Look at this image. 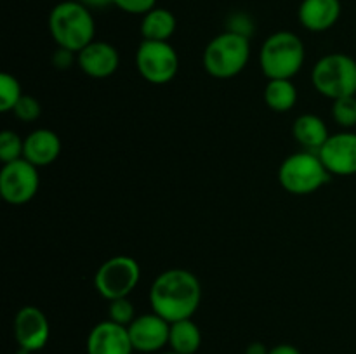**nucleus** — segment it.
Segmentation results:
<instances>
[{
    "mask_svg": "<svg viewBox=\"0 0 356 354\" xmlns=\"http://www.w3.org/2000/svg\"><path fill=\"white\" fill-rule=\"evenodd\" d=\"M200 302V281L191 271L181 267L160 273L149 288L152 311L169 323L191 318Z\"/></svg>",
    "mask_w": 356,
    "mask_h": 354,
    "instance_id": "nucleus-1",
    "label": "nucleus"
},
{
    "mask_svg": "<svg viewBox=\"0 0 356 354\" xmlns=\"http://www.w3.org/2000/svg\"><path fill=\"white\" fill-rule=\"evenodd\" d=\"M47 24L56 45L75 54L96 40V21L92 10L79 0L56 3L49 12Z\"/></svg>",
    "mask_w": 356,
    "mask_h": 354,
    "instance_id": "nucleus-2",
    "label": "nucleus"
},
{
    "mask_svg": "<svg viewBox=\"0 0 356 354\" xmlns=\"http://www.w3.org/2000/svg\"><path fill=\"white\" fill-rule=\"evenodd\" d=\"M305 59V44L292 31H275L261 45V71L270 80H292L302 69Z\"/></svg>",
    "mask_w": 356,
    "mask_h": 354,
    "instance_id": "nucleus-3",
    "label": "nucleus"
},
{
    "mask_svg": "<svg viewBox=\"0 0 356 354\" xmlns=\"http://www.w3.org/2000/svg\"><path fill=\"white\" fill-rule=\"evenodd\" d=\"M249 38L226 30L209 42L202 54V65L211 76L226 80L242 73L249 62Z\"/></svg>",
    "mask_w": 356,
    "mask_h": 354,
    "instance_id": "nucleus-4",
    "label": "nucleus"
},
{
    "mask_svg": "<svg viewBox=\"0 0 356 354\" xmlns=\"http://www.w3.org/2000/svg\"><path fill=\"white\" fill-rule=\"evenodd\" d=\"M332 174L315 151H299L287 156L278 169V180L287 193L305 196L322 189Z\"/></svg>",
    "mask_w": 356,
    "mask_h": 354,
    "instance_id": "nucleus-5",
    "label": "nucleus"
},
{
    "mask_svg": "<svg viewBox=\"0 0 356 354\" xmlns=\"http://www.w3.org/2000/svg\"><path fill=\"white\" fill-rule=\"evenodd\" d=\"M312 82L316 92L332 101L356 96V61L343 52L323 56L313 66Z\"/></svg>",
    "mask_w": 356,
    "mask_h": 354,
    "instance_id": "nucleus-6",
    "label": "nucleus"
},
{
    "mask_svg": "<svg viewBox=\"0 0 356 354\" xmlns=\"http://www.w3.org/2000/svg\"><path fill=\"white\" fill-rule=\"evenodd\" d=\"M141 278V267L134 257L115 255L104 260L94 274V288L108 302L124 298L134 292Z\"/></svg>",
    "mask_w": 356,
    "mask_h": 354,
    "instance_id": "nucleus-7",
    "label": "nucleus"
},
{
    "mask_svg": "<svg viewBox=\"0 0 356 354\" xmlns=\"http://www.w3.org/2000/svg\"><path fill=\"white\" fill-rule=\"evenodd\" d=\"M139 75L153 85H165L179 71V56L169 42L143 40L136 51Z\"/></svg>",
    "mask_w": 356,
    "mask_h": 354,
    "instance_id": "nucleus-8",
    "label": "nucleus"
},
{
    "mask_svg": "<svg viewBox=\"0 0 356 354\" xmlns=\"http://www.w3.org/2000/svg\"><path fill=\"white\" fill-rule=\"evenodd\" d=\"M40 186L38 167L19 158L3 163L0 170V194L10 205H24L37 194Z\"/></svg>",
    "mask_w": 356,
    "mask_h": 354,
    "instance_id": "nucleus-9",
    "label": "nucleus"
},
{
    "mask_svg": "<svg viewBox=\"0 0 356 354\" xmlns=\"http://www.w3.org/2000/svg\"><path fill=\"white\" fill-rule=\"evenodd\" d=\"M49 337H51L49 319L37 305H24L14 316V339L17 347L37 353L47 346Z\"/></svg>",
    "mask_w": 356,
    "mask_h": 354,
    "instance_id": "nucleus-10",
    "label": "nucleus"
},
{
    "mask_svg": "<svg viewBox=\"0 0 356 354\" xmlns=\"http://www.w3.org/2000/svg\"><path fill=\"white\" fill-rule=\"evenodd\" d=\"M134 351L143 354L159 353L169 346L170 323L165 321L156 312L136 316L134 321L127 326Z\"/></svg>",
    "mask_w": 356,
    "mask_h": 354,
    "instance_id": "nucleus-11",
    "label": "nucleus"
},
{
    "mask_svg": "<svg viewBox=\"0 0 356 354\" xmlns=\"http://www.w3.org/2000/svg\"><path fill=\"white\" fill-rule=\"evenodd\" d=\"M318 156L332 176H355L356 174V132L344 130L330 134L320 148Z\"/></svg>",
    "mask_w": 356,
    "mask_h": 354,
    "instance_id": "nucleus-12",
    "label": "nucleus"
},
{
    "mask_svg": "<svg viewBox=\"0 0 356 354\" xmlns=\"http://www.w3.org/2000/svg\"><path fill=\"white\" fill-rule=\"evenodd\" d=\"M87 354H132L131 335H129L127 326L118 325L111 319H104L87 335Z\"/></svg>",
    "mask_w": 356,
    "mask_h": 354,
    "instance_id": "nucleus-13",
    "label": "nucleus"
},
{
    "mask_svg": "<svg viewBox=\"0 0 356 354\" xmlns=\"http://www.w3.org/2000/svg\"><path fill=\"white\" fill-rule=\"evenodd\" d=\"M120 65V56L115 45L104 40L90 42L76 54V66L90 78H108Z\"/></svg>",
    "mask_w": 356,
    "mask_h": 354,
    "instance_id": "nucleus-14",
    "label": "nucleus"
},
{
    "mask_svg": "<svg viewBox=\"0 0 356 354\" xmlns=\"http://www.w3.org/2000/svg\"><path fill=\"white\" fill-rule=\"evenodd\" d=\"M341 10V0H302L298 17L302 28L313 33H322L339 21Z\"/></svg>",
    "mask_w": 356,
    "mask_h": 354,
    "instance_id": "nucleus-15",
    "label": "nucleus"
},
{
    "mask_svg": "<svg viewBox=\"0 0 356 354\" xmlns=\"http://www.w3.org/2000/svg\"><path fill=\"white\" fill-rule=\"evenodd\" d=\"M61 155V139L51 128H37L24 137L23 158L35 167H49Z\"/></svg>",
    "mask_w": 356,
    "mask_h": 354,
    "instance_id": "nucleus-16",
    "label": "nucleus"
},
{
    "mask_svg": "<svg viewBox=\"0 0 356 354\" xmlns=\"http://www.w3.org/2000/svg\"><path fill=\"white\" fill-rule=\"evenodd\" d=\"M292 134L306 151L315 153H318L320 148L327 142V139L330 137L325 121L313 113H306L296 118L294 125H292Z\"/></svg>",
    "mask_w": 356,
    "mask_h": 354,
    "instance_id": "nucleus-17",
    "label": "nucleus"
},
{
    "mask_svg": "<svg viewBox=\"0 0 356 354\" xmlns=\"http://www.w3.org/2000/svg\"><path fill=\"white\" fill-rule=\"evenodd\" d=\"M177 21L176 16L169 9L163 7H155L149 12L143 16L141 21V35L143 40H155V42H169L176 31Z\"/></svg>",
    "mask_w": 356,
    "mask_h": 354,
    "instance_id": "nucleus-18",
    "label": "nucleus"
},
{
    "mask_svg": "<svg viewBox=\"0 0 356 354\" xmlns=\"http://www.w3.org/2000/svg\"><path fill=\"white\" fill-rule=\"evenodd\" d=\"M202 346V332L191 318L170 323L169 347L177 354H195Z\"/></svg>",
    "mask_w": 356,
    "mask_h": 354,
    "instance_id": "nucleus-19",
    "label": "nucleus"
},
{
    "mask_svg": "<svg viewBox=\"0 0 356 354\" xmlns=\"http://www.w3.org/2000/svg\"><path fill=\"white\" fill-rule=\"evenodd\" d=\"M264 103L277 113H287L298 103V89L292 80H270L264 87Z\"/></svg>",
    "mask_w": 356,
    "mask_h": 354,
    "instance_id": "nucleus-20",
    "label": "nucleus"
},
{
    "mask_svg": "<svg viewBox=\"0 0 356 354\" xmlns=\"http://www.w3.org/2000/svg\"><path fill=\"white\" fill-rule=\"evenodd\" d=\"M21 97H23V89L19 80L10 73H0V111L2 113L13 111Z\"/></svg>",
    "mask_w": 356,
    "mask_h": 354,
    "instance_id": "nucleus-21",
    "label": "nucleus"
},
{
    "mask_svg": "<svg viewBox=\"0 0 356 354\" xmlns=\"http://www.w3.org/2000/svg\"><path fill=\"white\" fill-rule=\"evenodd\" d=\"M332 118L344 128L356 127V96H346L332 103Z\"/></svg>",
    "mask_w": 356,
    "mask_h": 354,
    "instance_id": "nucleus-22",
    "label": "nucleus"
},
{
    "mask_svg": "<svg viewBox=\"0 0 356 354\" xmlns=\"http://www.w3.org/2000/svg\"><path fill=\"white\" fill-rule=\"evenodd\" d=\"M24 139L14 130H3L0 134V160L3 163L14 162V160L23 158Z\"/></svg>",
    "mask_w": 356,
    "mask_h": 354,
    "instance_id": "nucleus-23",
    "label": "nucleus"
},
{
    "mask_svg": "<svg viewBox=\"0 0 356 354\" xmlns=\"http://www.w3.org/2000/svg\"><path fill=\"white\" fill-rule=\"evenodd\" d=\"M108 319L118 323V325L129 326L136 319L134 304L129 301V297L110 301V304H108Z\"/></svg>",
    "mask_w": 356,
    "mask_h": 354,
    "instance_id": "nucleus-24",
    "label": "nucleus"
},
{
    "mask_svg": "<svg viewBox=\"0 0 356 354\" xmlns=\"http://www.w3.org/2000/svg\"><path fill=\"white\" fill-rule=\"evenodd\" d=\"M13 113H14V117L21 121H26V124L28 121H35L40 118L42 104L38 103L37 97L23 94V97H21V99L17 101L16 106H14Z\"/></svg>",
    "mask_w": 356,
    "mask_h": 354,
    "instance_id": "nucleus-25",
    "label": "nucleus"
},
{
    "mask_svg": "<svg viewBox=\"0 0 356 354\" xmlns=\"http://www.w3.org/2000/svg\"><path fill=\"white\" fill-rule=\"evenodd\" d=\"M113 6L127 14L134 16H145L156 7V0H113Z\"/></svg>",
    "mask_w": 356,
    "mask_h": 354,
    "instance_id": "nucleus-26",
    "label": "nucleus"
},
{
    "mask_svg": "<svg viewBox=\"0 0 356 354\" xmlns=\"http://www.w3.org/2000/svg\"><path fill=\"white\" fill-rule=\"evenodd\" d=\"M228 31H233V33H238V35H243V37L250 38V35L254 33L252 19L243 12L232 14L228 19Z\"/></svg>",
    "mask_w": 356,
    "mask_h": 354,
    "instance_id": "nucleus-27",
    "label": "nucleus"
},
{
    "mask_svg": "<svg viewBox=\"0 0 356 354\" xmlns=\"http://www.w3.org/2000/svg\"><path fill=\"white\" fill-rule=\"evenodd\" d=\"M76 62V54L72 51H66V49L58 47V51L52 54V66L58 69H66L72 66V62Z\"/></svg>",
    "mask_w": 356,
    "mask_h": 354,
    "instance_id": "nucleus-28",
    "label": "nucleus"
},
{
    "mask_svg": "<svg viewBox=\"0 0 356 354\" xmlns=\"http://www.w3.org/2000/svg\"><path fill=\"white\" fill-rule=\"evenodd\" d=\"M268 354H301V351L292 344H278V346L271 347Z\"/></svg>",
    "mask_w": 356,
    "mask_h": 354,
    "instance_id": "nucleus-29",
    "label": "nucleus"
},
{
    "mask_svg": "<svg viewBox=\"0 0 356 354\" xmlns=\"http://www.w3.org/2000/svg\"><path fill=\"white\" fill-rule=\"evenodd\" d=\"M80 3H83L86 7L92 9H104L108 6H113V0H79Z\"/></svg>",
    "mask_w": 356,
    "mask_h": 354,
    "instance_id": "nucleus-30",
    "label": "nucleus"
},
{
    "mask_svg": "<svg viewBox=\"0 0 356 354\" xmlns=\"http://www.w3.org/2000/svg\"><path fill=\"white\" fill-rule=\"evenodd\" d=\"M270 349L263 342H252L245 347V354H268Z\"/></svg>",
    "mask_w": 356,
    "mask_h": 354,
    "instance_id": "nucleus-31",
    "label": "nucleus"
},
{
    "mask_svg": "<svg viewBox=\"0 0 356 354\" xmlns=\"http://www.w3.org/2000/svg\"><path fill=\"white\" fill-rule=\"evenodd\" d=\"M16 354H31L30 351H26V349H23V347H19V349H17V353Z\"/></svg>",
    "mask_w": 356,
    "mask_h": 354,
    "instance_id": "nucleus-32",
    "label": "nucleus"
},
{
    "mask_svg": "<svg viewBox=\"0 0 356 354\" xmlns=\"http://www.w3.org/2000/svg\"><path fill=\"white\" fill-rule=\"evenodd\" d=\"M162 354H177V353H174V351H167V353H162Z\"/></svg>",
    "mask_w": 356,
    "mask_h": 354,
    "instance_id": "nucleus-33",
    "label": "nucleus"
}]
</instances>
